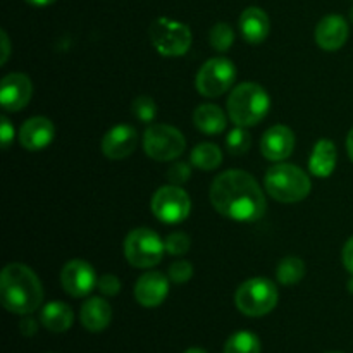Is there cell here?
<instances>
[{"label":"cell","mask_w":353,"mask_h":353,"mask_svg":"<svg viewBox=\"0 0 353 353\" xmlns=\"http://www.w3.org/2000/svg\"><path fill=\"white\" fill-rule=\"evenodd\" d=\"M210 202L221 216L238 223H254L265 212V196L252 174L230 169L214 179Z\"/></svg>","instance_id":"1"},{"label":"cell","mask_w":353,"mask_h":353,"mask_svg":"<svg viewBox=\"0 0 353 353\" xmlns=\"http://www.w3.org/2000/svg\"><path fill=\"white\" fill-rule=\"evenodd\" d=\"M0 300L9 312L30 316L41 305L43 286L33 269L14 262L0 274Z\"/></svg>","instance_id":"2"},{"label":"cell","mask_w":353,"mask_h":353,"mask_svg":"<svg viewBox=\"0 0 353 353\" xmlns=\"http://www.w3.org/2000/svg\"><path fill=\"white\" fill-rule=\"evenodd\" d=\"M271 99L257 83H241L228 99V114L236 126L250 128L261 123L269 112Z\"/></svg>","instance_id":"3"},{"label":"cell","mask_w":353,"mask_h":353,"mask_svg":"<svg viewBox=\"0 0 353 353\" xmlns=\"http://www.w3.org/2000/svg\"><path fill=\"white\" fill-rule=\"evenodd\" d=\"M265 190L274 200L281 203H296L307 199L312 190L310 178L293 164H274L264 179Z\"/></svg>","instance_id":"4"},{"label":"cell","mask_w":353,"mask_h":353,"mask_svg":"<svg viewBox=\"0 0 353 353\" xmlns=\"http://www.w3.org/2000/svg\"><path fill=\"white\" fill-rule=\"evenodd\" d=\"M278 288L268 278H252L241 283L234 293L238 310L248 317H261L278 305Z\"/></svg>","instance_id":"5"},{"label":"cell","mask_w":353,"mask_h":353,"mask_svg":"<svg viewBox=\"0 0 353 353\" xmlns=\"http://www.w3.org/2000/svg\"><path fill=\"white\" fill-rule=\"evenodd\" d=\"M152 45L155 50L165 57H179L190 50L192 45V31L185 23L169 19V17H157L150 24L148 30Z\"/></svg>","instance_id":"6"},{"label":"cell","mask_w":353,"mask_h":353,"mask_svg":"<svg viewBox=\"0 0 353 353\" xmlns=\"http://www.w3.org/2000/svg\"><path fill=\"white\" fill-rule=\"evenodd\" d=\"M164 250V241L148 228H137L130 231L124 240V255L133 268H154L162 261Z\"/></svg>","instance_id":"7"},{"label":"cell","mask_w":353,"mask_h":353,"mask_svg":"<svg viewBox=\"0 0 353 353\" xmlns=\"http://www.w3.org/2000/svg\"><path fill=\"white\" fill-rule=\"evenodd\" d=\"M143 148L154 161L168 162L185 152L186 140L181 131L169 124H152L143 134Z\"/></svg>","instance_id":"8"},{"label":"cell","mask_w":353,"mask_h":353,"mask_svg":"<svg viewBox=\"0 0 353 353\" xmlns=\"http://www.w3.org/2000/svg\"><path fill=\"white\" fill-rule=\"evenodd\" d=\"M152 212L161 223H183L192 212V200L178 185L161 186L152 196Z\"/></svg>","instance_id":"9"},{"label":"cell","mask_w":353,"mask_h":353,"mask_svg":"<svg viewBox=\"0 0 353 353\" xmlns=\"http://www.w3.org/2000/svg\"><path fill=\"white\" fill-rule=\"evenodd\" d=\"M236 68L226 57H214L200 68L196 74V90L200 95L216 99L233 86Z\"/></svg>","instance_id":"10"},{"label":"cell","mask_w":353,"mask_h":353,"mask_svg":"<svg viewBox=\"0 0 353 353\" xmlns=\"http://www.w3.org/2000/svg\"><path fill=\"white\" fill-rule=\"evenodd\" d=\"M97 281L99 279H97L95 269L81 259L69 261L61 271L62 288L74 299H81V296L92 293V290L97 286Z\"/></svg>","instance_id":"11"},{"label":"cell","mask_w":353,"mask_h":353,"mask_svg":"<svg viewBox=\"0 0 353 353\" xmlns=\"http://www.w3.org/2000/svg\"><path fill=\"white\" fill-rule=\"evenodd\" d=\"M33 95V85L23 72H10L0 85V102L7 112H19Z\"/></svg>","instance_id":"12"},{"label":"cell","mask_w":353,"mask_h":353,"mask_svg":"<svg viewBox=\"0 0 353 353\" xmlns=\"http://www.w3.org/2000/svg\"><path fill=\"white\" fill-rule=\"evenodd\" d=\"M138 143V133L130 124H117L110 128L102 140V152L112 161L130 157Z\"/></svg>","instance_id":"13"},{"label":"cell","mask_w":353,"mask_h":353,"mask_svg":"<svg viewBox=\"0 0 353 353\" xmlns=\"http://www.w3.org/2000/svg\"><path fill=\"white\" fill-rule=\"evenodd\" d=\"M169 293V279L165 274L159 271L145 272L138 278L137 285H134V299L140 305L148 307H159Z\"/></svg>","instance_id":"14"},{"label":"cell","mask_w":353,"mask_h":353,"mask_svg":"<svg viewBox=\"0 0 353 353\" xmlns=\"http://www.w3.org/2000/svg\"><path fill=\"white\" fill-rule=\"evenodd\" d=\"M293 148H295V134L288 126H283V124L269 128L261 140L262 155L272 162L288 159Z\"/></svg>","instance_id":"15"},{"label":"cell","mask_w":353,"mask_h":353,"mask_svg":"<svg viewBox=\"0 0 353 353\" xmlns=\"http://www.w3.org/2000/svg\"><path fill=\"white\" fill-rule=\"evenodd\" d=\"M348 33L350 30H348V23L345 21V17L338 16V14H330L317 24L316 43L326 52L340 50L347 43Z\"/></svg>","instance_id":"16"},{"label":"cell","mask_w":353,"mask_h":353,"mask_svg":"<svg viewBox=\"0 0 353 353\" xmlns=\"http://www.w3.org/2000/svg\"><path fill=\"white\" fill-rule=\"evenodd\" d=\"M55 137V126L48 117L37 116L28 119L21 126L19 141L26 150L38 152L52 143Z\"/></svg>","instance_id":"17"},{"label":"cell","mask_w":353,"mask_h":353,"mask_svg":"<svg viewBox=\"0 0 353 353\" xmlns=\"http://www.w3.org/2000/svg\"><path fill=\"white\" fill-rule=\"evenodd\" d=\"M240 31L248 43H262L271 31V21L259 7H247L240 16Z\"/></svg>","instance_id":"18"},{"label":"cell","mask_w":353,"mask_h":353,"mask_svg":"<svg viewBox=\"0 0 353 353\" xmlns=\"http://www.w3.org/2000/svg\"><path fill=\"white\" fill-rule=\"evenodd\" d=\"M79 319H81L83 327H86L92 333H99L103 331L112 321V309L107 300L100 299V296H93L88 299L81 305L79 310Z\"/></svg>","instance_id":"19"},{"label":"cell","mask_w":353,"mask_h":353,"mask_svg":"<svg viewBox=\"0 0 353 353\" xmlns=\"http://www.w3.org/2000/svg\"><path fill=\"white\" fill-rule=\"evenodd\" d=\"M338 152L336 145L331 140H319L314 145V150L309 159V169L317 178H327L333 174L336 168Z\"/></svg>","instance_id":"20"},{"label":"cell","mask_w":353,"mask_h":353,"mask_svg":"<svg viewBox=\"0 0 353 353\" xmlns=\"http://www.w3.org/2000/svg\"><path fill=\"white\" fill-rule=\"evenodd\" d=\"M41 324L52 333H64L72 326L74 314L72 309L64 302H50L41 310Z\"/></svg>","instance_id":"21"},{"label":"cell","mask_w":353,"mask_h":353,"mask_svg":"<svg viewBox=\"0 0 353 353\" xmlns=\"http://www.w3.org/2000/svg\"><path fill=\"white\" fill-rule=\"evenodd\" d=\"M193 123L202 133L219 134L226 130V114L214 103H203L199 105L193 112Z\"/></svg>","instance_id":"22"},{"label":"cell","mask_w":353,"mask_h":353,"mask_svg":"<svg viewBox=\"0 0 353 353\" xmlns=\"http://www.w3.org/2000/svg\"><path fill=\"white\" fill-rule=\"evenodd\" d=\"M190 161L202 171H212V169L219 168L223 162V152L214 143H200L193 148Z\"/></svg>","instance_id":"23"},{"label":"cell","mask_w":353,"mask_h":353,"mask_svg":"<svg viewBox=\"0 0 353 353\" xmlns=\"http://www.w3.org/2000/svg\"><path fill=\"white\" fill-rule=\"evenodd\" d=\"M276 276L278 281L285 286H293L300 283L305 276V264L300 257L290 255V257L281 259V262L276 268Z\"/></svg>","instance_id":"24"},{"label":"cell","mask_w":353,"mask_h":353,"mask_svg":"<svg viewBox=\"0 0 353 353\" xmlns=\"http://www.w3.org/2000/svg\"><path fill=\"white\" fill-rule=\"evenodd\" d=\"M224 353H261V340L250 331H238L226 341Z\"/></svg>","instance_id":"25"},{"label":"cell","mask_w":353,"mask_h":353,"mask_svg":"<svg viewBox=\"0 0 353 353\" xmlns=\"http://www.w3.org/2000/svg\"><path fill=\"white\" fill-rule=\"evenodd\" d=\"M210 45L214 47V50L217 52H226L230 50L231 45L234 41V31L233 28L228 23H217L210 28L209 33Z\"/></svg>","instance_id":"26"},{"label":"cell","mask_w":353,"mask_h":353,"mask_svg":"<svg viewBox=\"0 0 353 353\" xmlns=\"http://www.w3.org/2000/svg\"><path fill=\"white\" fill-rule=\"evenodd\" d=\"M250 134L245 131V128L238 126L234 130L230 131V134L226 137V148L231 155H243L247 154L248 148H250Z\"/></svg>","instance_id":"27"},{"label":"cell","mask_w":353,"mask_h":353,"mask_svg":"<svg viewBox=\"0 0 353 353\" xmlns=\"http://www.w3.org/2000/svg\"><path fill=\"white\" fill-rule=\"evenodd\" d=\"M133 114L141 123H152L155 119V116H157V105H155V102L150 97H137L133 100Z\"/></svg>","instance_id":"28"},{"label":"cell","mask_w":353,"mask_h":353,"mask_svg":"<svg viewBox=\"0 0 353 353\" xmlns=\"http://www.w3.org/2000/svg\"><path fill=\"white\" fill-rule=\"evenodd\" d=\"M190 245H192V241H190L188 234L179 233V231L171 233L164 240L165 252H169L171 255H185L190 250Z\"/></svg>","instance_id":"29"},{"label":"cell","mask_w":353,"mask_h":353,"mask_svg":"<svg viewBox=\"0 0 353 353\" xmlns=\"http://www.w3.org/2000/svg\"><path fill=\"white\" fill-rule=\"evenodd\" d=\"M169 279L176 285H181V283H186L192 279L193 276V265L190 264L188 261H176L169 265L168 271Z\"/></svg>","instance_id":"30"},{"label":"cell","mask_w":353,"mask_h":353,"mask_svg":"<svg viewBox=\"0 0 353 353\" xmlns=\"http://www.w3.org/2000/svg\"><path fill=\"white\" fill-rule=\"evenodd\" d=\"M190 174H192V168H190L188 162H174V164L169 168L168 171V179L172 183V185H183L190 179Z\"/></svg>","instance_id":"31"},{"label":"cell","mask_w":353,"mask_h":353,"mask_svg":"<svg viewBox=\"0 0 353 353\" xmlns=\"http://www.w3.org/2000/svg\"><path fill=\"white\" fill-rule=\"evenodd\" d=\"M97 288H99L105 296H114L119 293L121 281L117 279V276L103 274V276H100L99 281H97Z\"/></svg>","instance_id":"32"},{"label":"cell","mask_w":353,"mask_h":353,"mask_svg":"<svg viewBox=\"0 0 353 353\" xmlns=\"http://www.w3.org/2000/svg\"><path fill=\"white\" fill-rule=\"evenodd\" d=\"M2 123H0V140H2V148L7 150L14 138V126L10 124V121L7 117H2Z\"/></svg>","instance_id":"33"},{"label":"cell","mask_w":353,"mask_h":353,"mask_svg":"<svg viewBox=\"0 0 353 353\" xmlns=\"http://www.w3.org/2000/svg\"><path fill=\"white\" fill-rule=\"evenodd\" d=\"M341 259H343V265L350 274H353V236L345 243L343 254H341Z\"/></svg>","instance_id":"34"},{"label":"cell","mask_w":353,"mask_h":353,"mask_svg":"<svg viewBox=\"0 0 353 353\" xmlns=\"http://www.w3.org/2000/svg\"><path fill=\"white\" fill-rule=\"evenodd\" d=\"M19 327H21V333H23L24 336H33V334L37 333V330H38L37 323H34V319H31L30 316L24 317V319L21 321Z\"/></svg>","instance_id":"35"},{"label":"cell","mask_w":353,"mask_h":353,"mask_svg":"<svg viewBox=\"0 0 353 353\" xmlns=\"http://www.w3.org/2000/svg\"><path fill=\"white\" fill-rule=\"evenodd\" d=\"M0 41H2V64H6L7 59H9V54H10V43H9V37H7L6 31H2L0 33Z\"/></svg>","instance_id":"36"},{"label":"cell","mask_w":353,"mask_h":353,"mask_svg":"<svg viewBox=\"0 0 353 353\" xmlns=\"http://www.w3.org/2000/svg\"><path fill=\"white\" fill-rule=\"evenodd\" d=\"M347 150H348V155H350V159L353 162V128H352L350 133H348V137H347Z\"/></svg>","instance_id":"37"},{"label":"cell","mask_w":353,"mask_h":353,"mask_svg":"<svg viewBox=\"0 0 353 353\" xmlns=\"http://www.w3.org/2000/svg\"><path fill=\"white\" fill-rule=\"evenodd\" d=\"M30 3H33V6H38V7H45V6H50V3H54L55 0H28Z\"/></svg>","instance_id":"38"},{"label":"cell","mask_w":353,"mask_h":353,"mask_svg":"<svg viewBox=\"0 0 353 353\" xmlns=\"http://www.w3.org/2000/svg\"><path fill=\"white\" fill-rule=\"evenodd\" d=\"M185 353H207V352L202 350V348H188Z\"/></svg>","instance_id":"39"},{"label":"cell","mask_w":353,"mask_h":353,"mask_svg":"<svg viewBox=\"0 0 353 353\" xmlns=\"http://www.w3.org/2000/svg\"><path fill=\"white\" fill-rule=\"evenodd\" d=\"M348 292H350L352 295H353V274H352V279H350V281H348Z\"/></svg>","instance_id":"40"},{"label":"cell","mask_w":353,"mask_h":353,"mask_svg":"<svg viewBox=\"0 0 353 353\" xmlns=\"http://www.w3.org/2000/svg\"><path fill=\"white\" fill-rule=\"evenodd\" d=\"M350 19H352V23H353V7H352V10H350Z\"/></svg>","instance_id":"41"},{"label":"cell","mask_w":353,"mask_h":353,"mask_svg":"<svg viewBox=\"0 0 353 353\" xmlns=\"http://www.w3.org/2000/svg\"><path fill=\"white\" fill-rule=\"evenodd\" d=\"M331 353H341V352H331Z\"/></svg>","instance_id":"42"}]
</instances>
